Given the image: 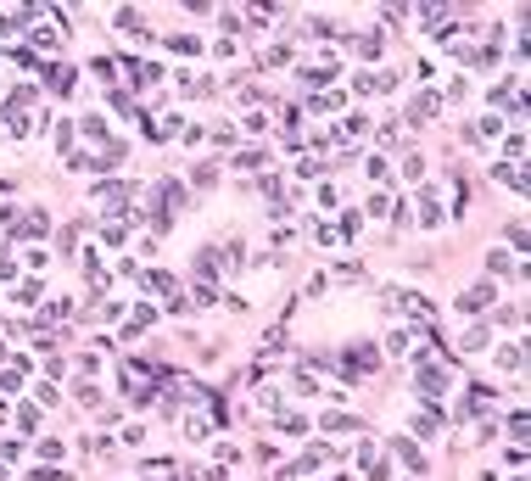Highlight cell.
<instances>
[{"label": "cell", "mask_w": 531, "mask_h": 481, "mask_svg": "<svg viewBox=\"0 0 531 481\" xmlns=\"http://www.w3.org/2000/svg\"><path fill=\"white\" fill-rule=\"evenodd\" d=\"M34 453H39V459H51V465H56V459H62V442H56V437H45V442H39V448H34Z\"/></svg>", "instance_id": "obj_25"}, {"label": "cell", "mask_w": 531, "mask_h": 481, "mask_svg": "<svg viewBox=\"0 0 531 481\" xmlns=\"http://www.w3.org/2000/svg\"><path fill=\"white\" fill-rule=\"evenodd\" d=\"M73 398L84 403V408H95V403H101V386H95V381H78V386H73Z\"/></svg>", "instance_id": "obj_14"}, {"label": "cell", "mask_w": 531, "mask_h": 481, "mask_svg": "<svg viewBox=\"0 0 531 481\" xmlns=\"http://www.w3.org/2000/svg\"><path fill=\"white\" fill-rule=\"evenodd\" d=\"M481 481H498V476H481Z\"/></svg>", "instance_id": "obj_30"}, {"label": "cell", "mask_w": 531, "mask_h": 481, "mask_svg": "<svg viewBox=\"0 0 531 481\" xmlns=\"http://www.w3.org/2000/svg\"><path fill=\"white\" fill-rule=\"evenodd\" d=\"M503 236H509V246H526V224L515 219V224H503Z\"/></svg>", "instance_id": "obj_27"}, {"label": "cell", "mask_w": 531, "mask_h": 481, "mask_svg": "<svg viewBox=\"0 0 531 481\" xmlns=\"http://www.w3.org/2000/svg\"><path fill=\"white\" fill-rule=\"evenodd\" d=\"M353 45H358V56H380V34H375V28H370V34H358Z\"/></svg>", "instance_id": "obj_17"}, {"label": "cell", "mask_w": 531, "mask_h": 481, "mask_svg": "<svg viewBox=\"0 0 531 481\" xmlns=\"http://www.w3.org/2000/svg\"><path fill=\"white\" fill-rule=\"evenodd\" d=\"M185 437H190V442H207V420L190 414V420H185Z\"/></svg>", "instance_id": "obj_22"}, {"label": "cell", "mask_w": 531, "mask_h": 481, "mask_svg": "<svg viewBox=\"0 0 531 481\" xmlns=\"http://www.w3.org/2000/svg\"><path fill=\"white\" fill-rule=\"evenodd\" d=\"M235 140H240V135H235V123H219V129H213V146H235Z\"/></svg>", "instance_id": "obj_26"}, {"label": "cell", "mask_w": 531, "mask_h": 481, "mask_svg": "<svg viewBox=\"0 0 531 481\" xmlns=\"http://www.w3.org/2000/svg\"><path fill=\"white\" fill-rule=\"evenodd\" d=\"M34 392H39V403H51V408H56V398H62V392H56V381H39Z\"/></svg>", "instance_id": "obj_28"}, {"label": "cell", "mask_w": 531, "mask_h": 481, "mask_svg": "<svg viewBox=\"0 0 531 481\" xmlns=\"http://www.w3.org/2000/svg\"><path fill=\"white\" fill-rule=\"evenodd\" d=\"M213 459H219V465H240V448H235V442H213Z\"/></svg>", "instance_id": "obj_19"}, {"label": "cell", "mask_w": 531, "mask_h": 481, "mask_svg": "<svg viewBox=\"0 0 531 481\" xmlns=\"http://www.w3.org/2000/svg\"><path fill=\"white\" fill-rule=\"evenodd\" d=\"M257 408H263V414H280V408H286V392H280V386H263V392H257Z\"/></svg>", "instance_id": "obj_9"}, {"label": "cell", "mask_w": 531, "mask_h": 481, "mask_svg": "<svg viewBox=\"0 0 531 481\" xmlns=\"http://www.w3.org/2000/svg\"><path fill=\"white\" fill-rule=\"evenodd\" d=\"M503 157H509V162L526 157V135H520V129H509V135H503Z\"/></svg>", "instance_id": "obj_11"}, {"label": "cell", "mask_w": 531, "mask_h": 481, "mask_svg": "<svg viewBox=\"0 0 531 481\" xmlns=\"http://www.w3.org/2000/svg\"><path fill=\"white\" fill-rule=\"evenodd\" d=\"M375 370H380V347L375 341H353V347L341 353V375H347V381H370Z\"/></svg>", "instance_id": "obj_1"}, {"label": "cell", "mask_w": 531, "mask_h": 481, "mask_svg": "<svg viewBox=\"0 0 531 481\" xmlns=\"http://www.w3.org/2000/svg\"><path fill=\"white\" fill-rule=\"evenodd\" d=\"M341 135H370V118H364V112H353V118L336 129V140H341Z\"/></svg>", "instance_id": "obj_16"}, {"label": "cell", "mask_w": 531, "mask_h": 481, "mask_svg": "<svg viewBox=\"0 0 531 481\" xmlns=\"http://www.w3.org/2000/svg\"><path fill=\"white\" fill-rule=\"evenodd\" d=\"M196 185L213 190V185H219V162H202V168H196Z\"/></svg>", "instance_id": "obj_20"}, {"label": "cell", "mask_w": 531, "mask_h": 481, "mask_svg": "<svg viewBox=\"0 0 531 481\" xmlns=\"http://www.w3.org/2000/svg\"><path fill=\"white\" fill-rule=\"evenodd\" d=\"M492 364H498L503 375H520V364H526V353H520V341H509V347H498V353H492Z\"/></svg>", "instance_id": "obj_5"}, {"label": "cell", "mask_w": 531, "mask_h": 481, "mask_svg": "<svg viewBox=\"0 0 531 481\" xmlns=\"http://www.w3.org/2000/svg\"><path fill=\"white\" fill-rule=\"evenodd\" d=\"M78 135H90V146H106V118L84 112V118H78Z\"/></svg>", "instance_id": "obj_6"}, {"label": "cell", "mask_w": 531, "mask_h": 481, "mask_svg": "<svg viewBox=\"0 0 531 481\" xmlns=\"http://www.w3.org/2000/svg\"><path fill=\"white\" fill-rule=\"evenodd\" d=\"M0 280H17V263H11V252H0Z\"/></svg>", "instance_id": "obj_29"}, {"label": "cell", "mask_w": 531, "mask_h": 481, "mask_svg": "<svg viewBox=\"0 0 531 481\" xmlns=\"http://www.w3.org/2000/svg\"><path fill=\"white\" fill-rule=\"evenodd\" d=\"M168 51H179V56H196V51H202V39H196V34H168Z\"/></svg>", "instance_id": "obj_10"}, {"label": "cell", "mask_w": 531, "mask_h": 481, "mask_svg": "<svg viewBox=\"0 0 531 481\" xmlns=\"http://www.w3.org/2000/svg\"><path fill=\"white\" fill-rule=\"evenodd\" d=\"M330 274H336L341 286H364V280H370V269H364V263H336Z\"/></svg>", "instance_id": "obj_7"}, {"label": "cell", "mask_w": 531, "mask_h": 481, "mask_svg": "<svg viewBox=\"0 0 531 481\" xmlns=\"http://www.w3.org/2000/svg\"><path fill=\"white\" fill-rule=\"evenodd\" d=\"M492 297H498V280H475V286H470V291L458 297L453 308H458V314H481V308H487Z\"/></svg>", "instance_id": "obj_2"}, {"label": "cell", "mask_w": 531, "mask_h": 481, "mask_svg": "<svg viewBox=\"0 0 531 481\" xmlns=\"http://www.w3.org/2000/svg\"><path fill=\"white\" fill-rule=\"evenodd\" d=\"M391 453H397V459H403L414 476L425 470V453H420V442H414V437H391Z\"/></svg>", "instance_id": "obj_3"}, {"label": "cell", "mask_w": 531, "mask_h": 481, "mask_svg": "<svg viewBox=\"0 0 531 481\" xmlns=\"http://www.w3.org/2000/svg\"><path fill=\"white\" fill-rule=\"evenodd\" d=\"M503 465H509V470H526V448L509 442V448H503Z\"/></svg>", "instance_id": "obj_23"}, {"label": "cell", "mask_w": 531, "mask_h": 481, "mask_svg": "<svg viewBox=\"0 0 531 481\" xmlns=\"http://www.w3.org/2000/svg\"><path fill=\"white\" fill-rule=\"evenodd\" d=\"M140 286H152V291H168V286H173V274H168V269H146V274H140Z\"/></svg>", "instance_id": "obj_13"}, {"label": "cell", "mask_w": 531, "mask_h": 481, "mask_svg": "<svg viewBox=\"0 0 531 481\" xmlns=\"http://www.w3.org/2000/svg\"><path fill=\"white\" fill-rule=\"evenodd\" d=\"M17 425L23 431H39V403H17Z\"/></svg>", "instance_id": "obj_12"}, {"label": "cell", "mask_w": 531, "mask_h": 481, "mask_svg": "<svg viewBox=\"0 0 531 481\" xmlns=\"http://www.w3.org/2000/svg\"><path fill=\"white\" fill-rule=\"evenodd\" d=\"M123 236H129V230H123V219H106V224H101V240H106V246H118Z\"/></svg>", "instance_id": "obj_18"}, {"label": "cell", "mask_w": 531, "mask_h": 481, "mask_svg": "<svg viewBox=\"0 0 531 481\" xmlns=\"http://www.w3.org/2000/svg\"><path fill=\"white\" fill-rule=\"evenodd\" d=\"M286 62H291V45H269L263 51V68H286Z\"/></svg>", "instance_id": "obj_15"}, {"label": "cell", "mask_w": 531, "mask_h": 481, "mask_svg": "<svg viewBox=\"0 0 531 481\" xmlns=\"http://www.w3.org/2000/svg\"><path fill=\"white\" fill-rule=\"evenodd\" d=\"M307 236H313V246H336V224H324V219H307Z\"/></svg>", "instance_id": "obj_8"}, {"label": "cell", "mask_w": 531, "mask_h": 481, "mask_svg": "<svg viewBox=\"0 0 531 481\" xmlns=\"http://www.w3.org/2000/svg\"><path fill=\"white\" fill-rule=\"evenodd\" d=\"M386 353L403 358V353H408V330H391V336H386Z\"/></svg>", "instance_id": "obj_21"}, {"label": "cell", "mask_w": 531, "mask_h": 481, "mask_svg": "<svg viewBox=\"0 0 531 481\" xmlns=\"http://www.w3.org/2000/svg\"><path fill=\"white\" fill-rule=\"evenodd\" d=\"M324 425H330V431H358V414H330Z\"/></svg>", "instance_id": "obj_24"}, {"label": "cell", "mask_w": 531, "mask_h": 481, "mask_svg": "<svg viewBox=\"0 0 531 481\" xmlns=\"http://www.w3.org/2000/svg\"><path fill=\"white\" fill-rule=\"evenodd\" d=\"M492 179H498L503 190H515V196L526 190V173H520V162H492Z\"/></svg>", "instance_id": "obj_4"}]
</instances>
